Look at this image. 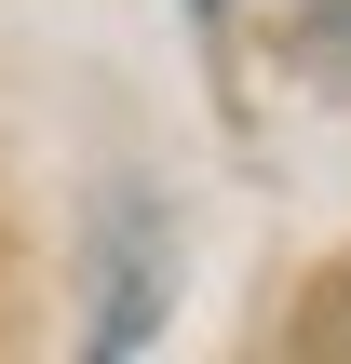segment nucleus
I'll return each mask as SVG.
<instances>
[{
  "label": "nucleus",
  "instance_id": "obj_1",
  "mask_svg": "<svg viewBox=\"0 0 351 364\" xmlns=\"http://www.w3.org/2000/svg\"><path fill=\"white\" fill-rule=\"evenodd\" d=\"M162 297H149V257H135V203L108 216V311H95V351H149Z\"/></svg>",
  "mask_w": 351,
  "mask_h": 364
},
{
  "label": "nucleus",
  "instance_id": "obj_2",
  "mask_svg": "<svg viewBox=\"0 0 351 364\" xmlns=\"http://www.w3.org/2000/svg\"><path fill=\"white\" fill-rule=\"evenodd\" d=\"M189 14H216V0H189Z\"/></svg>",
  "mask_w": 351,
  "mask_h": 364
}]
</instances>
